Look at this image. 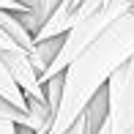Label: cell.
Instances as JSON below:
<instances>
[{
  "label": "cell",
  "instance_id": "6da1fadb",
  "mask_svg": "<svg viewBox=\"0 0 134 134\" xmlns=\"http://www.w3.org/2000/svg\"><path fill=\"white\" fill-rule=\"evenodd\" d=\"M134 58V8L120 14L96 41L60 71V99L52 112L49 129L44 134H63L85 112L99 90H104L107 80Z\"/></svg>",
  "mask_w": 134,
  "mask_h": 134
},
{
  "label": "cell",
  "instance_id": "7a4b0ae2",
  "mask_svg": "<svg viewBox=\"0 0 134 134\" xmlns=\"http://www.w3.org/2000/svg\"><path fill=\"white\" fill-rule=\"evenodd\" d=\"M131 8H134V0H109V3H104L101 8H96L93 14H88V16H82V19H77L74 25H71L63 36H60L58 52H55L52 63L38 74V80L47 82V80H52V77H58L60 71H63L66 66H69L71 60H74L77 55H80L85 47L90 44V41H96V38H99V36L104 33V30L112 25L120 14H126V11H131Z\"/></svg>",
  "mask_w": 134,
  "mask_h": 134
},
{
  "label": "cell",
  "instance_id": "3957f363",
  "mask_svg": "<svg viewBox=\"0 0 134 134\" xmlns=\"http://www.w3.org/2000/svg\"><path fill=\"white\" fill-rule=\"evenodd\" d=\"M104 96L109 134H134V58L107 80Z\"/></svg>",
  "mask_w": 134,
  "mask_h": 134
},
{
  "label": "cell",
  "instance_id": "277c9868",
  "mask_svg": "<svg viewBox=\"0 0 134 134\" xmlns=\"http://www.w3.org/2000/svg\"><path fill=\"white\" fill-rule=\"evenodd\" d=\"M0 63L8 71V77L14 80V85L25 93V99H36V101H47L44 96V85L38 80V71L33 69L27 52L25 49H3L0 52Z\"/></svg>",
  "mask_w": 134,
  "mask_h": 134
},
{
  "label": "cell",
  "instance_id": "5b68a950",
  "mask_svg": "<svg viewBox=\"0 0 134 134\" xmlns=\"http://www.w3.org/2000/svg\"><path fill=\"white\" fill-rule=\"evenodd\" d=\"M22 11H27V8H22ZM0 27L8 33V38L14 41L19 49H25L27 55L33 52V47H36V41H33V33L22 25V19H19V11H8V8H0Z\"/></svg>",
  "mask_w": 134,
  "mask_h": 134
},
{
  "label": "cell",
  "instance_id": "8992f818",
  "mask_svg": "<svg viewBox=\"0 0 134 134\" xmlns=\"http://www.w3.org/2000/svg\"><path fill=\"white\" fill-rule=\"evenodd\" d=\"M0 96H3L8 104H14L16 109H25V112H27V99H25V93L14 85V80L8 77V71L3 69V63H0Z\"/></svg>",
  "mask_w": 134,
  "mask_h": 134
},
{
  "label": "cell",
  "instance_id": "52a82bcc",
  "mask_svg": "<svg viewBox=\"0 0 134 134\" xmlns=\"http://www.w3.org/2000/svg\"><path fill=\"white\" fill-rule=\"evenodd\" d=\"M0 118L14 120L16 126H25V129H30V131L38 134V129H36V123H33V118H30V112H25V109H16L14 104H8L3 96H0Z\"/></svg>",
  "mask_w": 134,
  "mask_h": 134
},
{
  "label": "cell",
  "instance_id": "ba28073f",
  "mask_svg": "<svg viewBox=\"0 0 134 134\" xmlns=\"http://www.w3.org/2000/svg\"><path fill=\"white\" fill-rule=\"evenodd\" d=\"M58 3H60V0H38V8H36V19H38V27H41V22H44L47 16H49L55 8H58Z\"/></svg>",
  "mask_w": 134,
  "mask_h": 134
},
{
  "label": "cell",
  "instance_id": "9c48e42d",
  "mask_svg": "<svg viewBox=\"0 0 134 134\" xmlns=\"http://www.w3.org/2000/svg\"><path fill=\"white\" fill-rule=\"evenodd\" d=\"M63 134H90V131H88V115L82 112V115H80V118H77V120H74V123H71Z\"/></svg>",
  "mask_w": 134,
  "mask_h": 134
},
{
  "label": "cell",
  "instance_id": "30bf717a",
  "mask_svg": "<svg viewBox=\"0 0 134 134\" xmlns=\"http://www.w3.org/2000/svg\"><path fill=\"white\" fill-rule=\"evenodd\" d=\"M0 134H19V126H16L14 120L0 118Z\"/></svg>",
  "mask_w": 134,
  "mask_h": 134
},
{
  "label": "cell",
  "instance_id": "8fae6325",
  "mask_svg": "<svg viewBox=\"0 0 134 134\" xmlns=\"http://www.w3.org/2000/svg\"><path fill=\"white\" fill-rule=\"evenodd\" d=\"M3 49H19V47H16L14 41L8 38V33H5V30L0 27V52H3Z\"/></svg>",
  "mask_w": 134,
  "mask_h": 134
},
{
  "label": "cell",
  "instance_id": "7c38bea8",
  "mask_svg": "<svg viewBox=\"0 0 134 134\" xmlns=\"http://www.w3.org/2000/svg\"><path fill=\"white\" fill-rule=\"evenodd\" d=\"M14 3H19L22 8H27V11H33V16H36V8H38V0H14Z\"/></svg>",
  "mask_w": 134,
  "mask_h": 134
},
{
  "label": "cell",
  "instance_id": "4fadbf2b",
  "mask_svg": "<svg viewBox=\"0 0 134 134\" xmlns=\"http://www.w3.org/2000/svg\"><path fill=\"white\" fill-rule=\"evenodd\" d=\"M0 8H8V11H22L19 3H14V0H0Z\"/></svg>",
  "mask_w": 134,
  "mask_h": 134
}]
</instances>
